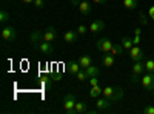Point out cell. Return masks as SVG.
Returning <instances> with one entry per match:
<instances>
[{
  "label": "cell",
  "mask_w": 154,
  "mask_h": 114,
  "mask_svg": "<svg viewBox=\"0 0 154 114\" xmlns=\"http://www.w3.org/2000/svg\"><path fill=\"white\" fill-rule=\"evenodd\" d=\"M89 83H91V86H96V85H99V79L97 77H91L89 79Z\"/></svg>",
  "instance_id": "33"
},
{
  "label": "cell",
  "mask_w": 154,
  "mask_h": 114,
  "mask_svg": "<svg viewBox=\"0 0 154 114\" xmlns=\"http://www.w3.org/2000/svg\"><path fill=\"white\" fill-rule=\"evenodd\" d=\"M123 51H125V48L122 46V43H112V48H111V51H109V53L116 57V56H120Z\"/></svg>",
  "instance_id": "19"
},
{
  "label": "cell",
  "mask_w": 154,
  "mask_h": 114,
  "mask_svg": "<svg viewBox=\"0 0 154 114\" xmlns=\"http://www.w3.org/2000/svg\"><path fill=\"white\" fill-rule=\"evenodd\" d=\"M34 6L38 8V9H42L45 6V0H34Z\"/></svg>",
  "instance_id": "30"
},
{
  "label": "cell",
  "mask_w": 154,
  "mask_h": 114,
  "mask_svg": "<svg viewBox=\"0 0 154 114\" xmlns=\"http://www.w3.org/2000/svg\"><path fill=\"white\" fill-rule=\"evenodd\" d=\"M120 43H122V46L126 49V51H130V49L133 48V39H130V37H122V40H120Z\"/></svg>",
  "instance_id": "22"
},
{
  "label": "cell",
  "mask_w": 154,
  "mask_h": 114,
  "mask_svg": "<svg viewBox=\"0 0 154 114\" xmlns=\"http://www.w3.org/2000/svg\"><path fill=\"white\" fill-rule=\"evenodd\" d=\"M143 112H145V114H154V106L146 105V106L143 108Z\"/></svg>",
  "instance_id": "32"
},
{
  "label": "cell",
  "mask_w": 154,
  "mask_h": 114,
  "mask_svg": "<svg viewBox=\"0 0 154 114\" xmlns=\"http://www.w3.org/2000/svg\"><path fill=\"white\" fill-rule=\"evenodd\" d=\"M123 6L126 9H136L137 8V0H123Z\"/></svg>",
  "instance_id": "23"
},
{
  "label": "cell",
  "mask_w": 154,
  "mask_h": 114,
  "mask_svg": "<svg viewBox=\"0 0 154 114\" xmlns=\"http://www.w3.org/2000/svg\"><path fill=\"white\" fill-rule=\"evenodd\" d=\"M79 9L83 16H88L89 12H91V5L88 3V0H82V3L79 5Z\"/></svg>",
  "instance_id": "18"
},
{
  "label": "cell",
  "mask_w": 154,
  "mask_h": 114,
  "mask_svg": "<svg viewBox=\"0 0 154 114\" xmlns=\"http://www.w3.org/2000/svg\"><path fill=\"white\" fill-rule=\"evenodd\" d=\"M75 102L77 100H75L74 93H68V94L63 96V109H65L66 114H75V109H74Z\"/></svg>",
  "instance_id": "2"
},
{
  "label": "cell",
  "mask_w": 154,
  "mask_h": 114,
  "mask_svg": "<svg viewBox=\"0 0 154 114\" xmlns=\"http://www.w3.org/2000/svg\"><path fill=\"white\" fill-rule=\"evenodd\" d=\"M102 63H103V66L106 68H111L114 65V56L111 53H106L103 57H102Z\"/></svg>",
  "instance_id": "16"
},
{
  "label": "cell",
  "mask_w": 154,
  "mask_h": 114,
  "mask_svg": "<svg viewBox=\"0 0 154 114\" xmlns=\"http://www.w3.org/2000/svg\"><path fill=\"white\" fill-rule=\"evenodd\" d=\"M9 19H11V16H9V12H8L6 9H2V11H0V22H2V23H6Z\"/></svg>",
  "instance_id": "25"
},
{
  "label": "cell",
  "mask_w": 154,
  "mask_h": 114,
  "mask_svg": "<svg viewBox=\"0 0 154 114\" xmlns=\"http://www.w3.org/2000/svg\"><path fill=\"white\" fill-rule=\"evenodd\" d=\"M17 37V32L12 26H3L2 28V39L5 42H14Z\"/></svg>",
  "instance_id": "5"
},
{
  "label": "cell",
  "mask_w": 154,
  "mask_h": 114,
  "mask_svg": "<svg viewBox=\"0 0 154 114\" xmlns=\"http://www.w3.org/2000/svg\"><path fill=\"white\" fill-rule=\"evenodd\" d=\"M109 108H111V100L109 99H106V97L99 99L97 97V100H96V109L97 111H106Z\"/></svg>",
  "instance_id": "8"
},
{
  "label": "cell",
  "mask_w": 154,
  "mask_h": 114,
  "mask_svg": "<svg viewBox=\"0 0 154 114\" xmlns=\"http://www.w3.org/2000/svg\"><path fill=\"white\" fill-rule=\"evenodd\" d=\"M145 63L140 60V62H134V65H133V74H139V75H142L145 72Z\"/></svg>",
  "instance_id": "14"
},
{
  "label": "cell",
  "mask_w": 154,
  "mask_h": 114,
  "mask_svg": "<svg viewBox=\"0 0 154 114\" xmlns=\"http://www.w3.org/2000/svg\"><path fill=\"white\" fill-rule=\"evenodd\" d=\"M66 66H68V71H69V74H77L80 69H82V66H80V63H79V60H71V62H68L66 63Z\"/></svg>",
  "instance_id": "12"
},
{
  "label": "cell",
  "mask_w": 154,
  "mask_h": 114,
  "mask_svg": "<svg viewBox=\"0 0 154 114\" xmlns=\"http://www.w3.org/2000/svg\"><path fill=\"white\" fill-rule=\"evenodd\" d=\"M77 31H66L65 34H63V40H65L66 43H75L77 42Z\"/></svg>",
  "instance_id": "13"
},
{
  "label": "cell",
  "mask_w": 154,
  "mask_h": 114,
  "mask_svg": "<svg viewBox=\"0 0 154 114\" xmlns=\"http://www.w3.org/2000/svg\"><path fill=\"white\" fill-rule=\"evenodd\" d=\"M133 43H134V45H137V43H140V37H139V35H136V37H134V39H133Z\"/></svg>",
  "instance_id": "37"
},
{
  "label": "cell",
  "mask_w": 154,
  "mask_h": 114,
  "mask_svg": "<svg viewBox=\"0 0 154 114\" xmlns=\"http://www.w3.org/2000/svg\"><path fill=\"white\" fill-rule=\"evenodd\" d=\"M60 79H62V74H60V72H59V74H54V75H53V80H60Z\"/></svg>",
  "instance_id": "36"
},
{
  "label": "cell",
  "mask_w": 154,
  "mask_h": 114,
  "mask_svg": "<svg viewBox=\"0 0 154 114\" xmlns=\"http://www.w3.org/2000/svg\"><path fill=\"white\" fill-rule=\"evenodd\" d=\"M25 3H34V0H23Z\"/></svg>",
  "instance_id": "39"
},
{
  "label": "cell",
  "mask_w": 154,
  "mask_h": 114,
  "mask_svg": "<svg viewBox=\"0 0 154 114\" xmlns=\"http://www.w3.org/2000/svg\"><path fill=\"white\" fill-rule=\"evenodd\" d=\"M75 31H77V34H85V32L88 31V28L85 26V25H79V26H77V29H75Z\"/></svg>",
  "instance_id": "29"
},
{
  "label": "cell",
  "mask_w": 154,
  "mask_h": 114,
  "mask_svg": "<svg viewBox=\"0 0 154 114\" xmlns=\"http://www.w3.org/2000/svg\"><path fill=\"white\" fill-rule=\"evenodd\" d=\"M45 39H43V32L42 31H34V32H31V35H29V42H31V45L37 49L38 48V45H40L42 42H43Z\"/></svg>",
  "instance_id": "6"
},
{
  "label": "cell",
  "mask_w": 154,
  "mask_h": 114,
  "mask_svg": "<svg viewBox=\"0 0 154 114\" xmlns=\"http://www.w3.org/2000/svg\"><path fill=\"white\" fill-rule=\"evenodd\" d=\"M100 94H103V90L99 86V85H96V86H91V91H89V96H91L93 99H97V97H100Z\"/></svg>",
  "instance_id": "21"
},
{
  "label": "cell",
  "mask_w": 154,
  "mask_h": 114,
  "mask_svg": "<svg viewBox=\"0 0 154 114\" xmlns=\"http://www.w3.org/2000/svg\"><path fill=\"white\" fill-rule=\"evenodd\" d=\"M145 69H146V72H154V60L152 59L145 62Z\"/></svg>",
  "instance_id": "26"
},
{
  "label": "cell",
  "mask_w": 154,
  "mask_h": 114,
  "mask_svg": "<svg viewBox=\"0 0 154 114\" xmlns=\"http://www.w3.org/2000/svg\"><path fill=\"white\" fill-rule=\"evenodd\" d=\"M140 83L146 91H154V72H146L140 80Z\"/></svg>",
  "instance_id": "4"
},
{
  "label": "cell",
  "mask_w": 154,
  "mask_h": 114,
  "mask_svg": "<svg viewBox=\"0 0 154 114\" xmlns=\"http://www.w3.org/2000/svg\"><path fill=\"white\" fill-rule=\"evenodd\" d=\"M103 97L109 99L111 102H117L123 97V90L120 86H106L103 88Z\"/></svg>",
  "instance_id": "1"
},
{
  "label": "cell",
  "mask_w": 154,
  "mask_h": 114,
  "mask_svg": "<svg viewBox=\"0 0 154 114\" xmlns=\"http://www.w3.org/2000/svg\"><path fill=\"white\" fill-rule=\"evenodd\" d=\"M103 29H105V22L103 20H94L91 25H89V31H91L93 34H99Z\"/></svg>",
  "instance_id": "10"
},
{
  "label": "cell",
  "mask_w": 154,
  "mask_h": 114,
  "mask_svg": "<svg viewBox=\"0 0 154 114\" xmlns=\"http://www.w3.org/2000/svg\"><path fill=\"white\" fill-rule=\"evenodd\" d=\"M75 77H77V80H80V82H82V80H86V79H89V77H88V74H86V71H85V69H80L79 72H77V74H75Z\"/></svg>",
  "instance_id": "27"
},
{
  "label": "cell",
  "mask_w": 154,
  "mask_h": 114,
  "mask_svg": "<svg viewBox=\"0 0 154 114\" xmlns=\"http://www.w3.org/2000/svg\"><path fill=\"white\" fill-rule=\"evenodd\" d=\"M93 2H94V3H106L108 0H93Z\"/></svg>",
  "instance_id": "38"
},
{
  "label": "cell",
  "mask_w": 154,
  "mask_h": 114,
  "mask_svg": "<svg viewBox=\"0 0 154 114\" xmlns=\"http://www.w3.org/2000/svg\"><path fill=\"white\" fill-rule=\"evenodd\" d=\"M51 77H42L40 79V85L45 88V90H51Z\"/></svg>",
  "instance_id": "24"
},
{
  "label": "cell",
  "mask_w": 154,
  "mask_h": 114,
  "mask_svg": "<svg viewBox=\"0 0 154 114\" xmlns=\"http://www.w3.org/2000/svg\"><path fill=\"white\" fill-rule=\"evenodd\" d=\"M139 22H140V25H148V16L145 14V12H140L139 14Z\"/></svg>",
  "instance_id": "28"
},
{
  "label": "cell",
  "mask_w": 154,
  "mask_h": 114,
  "mask_svg": "<svg viewBox=\"0 0 154 114\" xmlns=\"http://www.w3.org/2000/svg\"><path fill=\"white\" fill-rule=\"evenodd\" d=\"M43 39L45 42H49V43L57 39V31L54 29V26H48V29L43 32Z\"/></svg>",
  "instance_id": "11"
},
{
  "label": "cell",
  "mask_w": 154,
  "mask_h": 114,
  "mask_svg": "<svg viewBox=\"0 0 154 114\" xmlns=\"http://www.w3.org/2000/svg\"><path fill=\"white\" fill-rule=\"evenodd\" d=\"M130 57L133 59V62H140V60H143V57H145V51L142 48H139V46H133L130 49Z\"/></svg>",
  "instance_id": "7"
},
{
  "label": "cell",
  "mask_w": 154,
  "mask_h": 114,
  "mask_svg": "<svg viewBox=\"0 0 154 114\" xmlns=\"http://www.w3.org/2000/svg\"><path fill=\"white\" fill-rule=\"evenodd\" d=\"M148 17L154 20V5H152V6L149 8V11H148Z\"/></svg>",
  "instance_id": "34"
},
{
  "label": "cell",
  "mask_w": 154,
  "mask_h": 114,
  "mask_svg": "<svg viewBox=\"0 0 154 114\" xmlns=\"http://www.w3.org/2000/svg\"><path fill=\"white\" fill-rule=\"evenodd\" d=\"M71 3H72L74 6H79V5L82 3V0H71Z\"/></svg>",
  "instance_id": "35"
},
{
  "label": "cell",
  "mask_w": 154,
  "mask_h": 114,
  "mask_svg": "<svg viewBox=\"0 0 154 114\" xmlns=\"http://www.w3.org/2000/svg\"><path fill=\"white\" fill-rule=\"evenodd\" d=\"M140 80H142V77H140L139 74H131V82L133 83H140Z\"/></svg>",
  "instance_id": "31"
},
{
  "label": "cell",
  "mask_w": 154,
  "mask_h": 114,
  "mask_svg": "<svg viewBox=\"0 0 154 114\" xmlns=\"http://www.w3.org/2000/svg\"><path fill=\"white\" fill-rule=\"evenodd\" d=\"M96 48L102 53H109L111 48H112V42L108 39V37H102V39H99L96 42Z\"/></svg>",
  "instance_id": "3"
},
{
  "label": "cell",
  "mask_w": 154,
  "mask_h": 114,
  "mask_svg": "<svg viewBox=\"0 0 154 114\" xmlns=\"http://www.w3.org/2000/svg\"><path fill=\"white\" fill-rule=\"evenodd\" d=\"M38 51H40V54H45V56H51V54H53L54 53V48H53V45H51L49 42H42L40 45H38Z\"/></svg>",
  "instance_id": "9"
},
{
  "label": "cell",
  "mask_w": 154,
  "mask_h": 114,
  "mask_svg": "<svg viewBox=\"0 0 154 114\" xmlns=\"http://www.w3.org/2000/svg\"><path fill=\"white\" fill-rule=\"evenodd\" d=\"M85 71H86V74H88V77H89V79H91V77H97V75L100 74V69H99L97 66H94V65L88 66Z\"/></svg>",
  "instance_id": "20"
},
{
  "label": "cell",
  "mask_w": 154,
  "mask_h": 114,
  "mask_svg": "<svg viewBox=\"0 0 154 114\" xmlns=\"http://www.w3.org/2000/svg\"><path fill=\"white\" fill-rule=\"evenodd\" d=\"M74 109H75V114L86 112V111H88L86 102H85V100H77V102H75V106H74Z\"/></svg>",
  "instance_id": "15"
},
{
  "label": "cell",
  "mask_w": 154,
  "mask_h": 114,
  "mask_svg": "<svg viewBox=\"0 0 154 114\" xmlns=\"http://www.w3.org/2000/svg\"><path fill=\"white\" fill-rule=\"evenodd\" d=\"M79 63H80L82 69H86L88 66L93 65V59L89 57V56H82V57H79Z\"/></svg>",
  "instance_id": "17"
}]
</instances>
